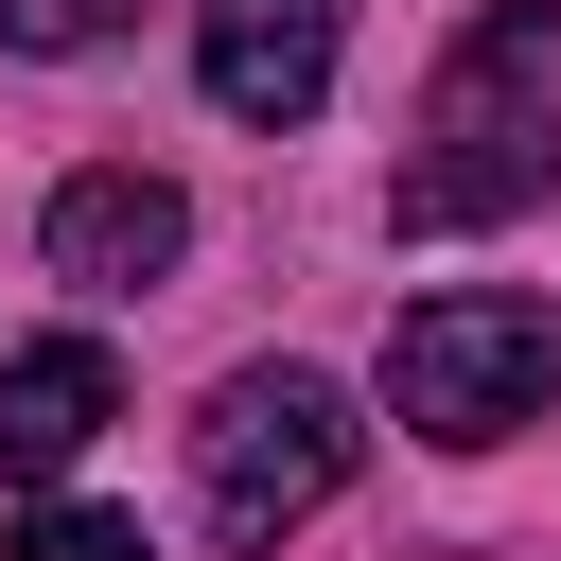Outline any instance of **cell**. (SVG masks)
<instances>
[{
    "label": "cell",
    "instance_id": "ba28073f",
    "mask_svg": "<svg viewBox=\"0 0 561 561\" xmlns=\"http://www.w3.org/2000/svg\"><path fill=\"white\" fill-rule=\"evenodd\" d=\"M140 35V0H0V53H105Z\"/></svg>",
    "mask_w": 561,
    "mask_h": 561
},
{
    "label": "cell",
    "instance_id": "7a4b0ae2",
    "mask_svg": "<svg viewBox=\"0 0 561 561\" xmlns=\"http://www.w3.org/2000/svg\"><path fill=\"white\" fill-rule=\"evenodd\" d=\"M351 456H368V421L333 368H228L193 421V508H210V543H280L351 491Z\"/></svg>",
    "mask_w": 561,
    "mask_h": 561
},
{
    "label": "cell",
    "instance_id": "277c9868",
    "mask_svg": "<svg viewBox=\"0 0 561 561\" xmlns=\"http://www.w3.org/2000/svg\"><path fill=\"white\" fill-rule=\"evenodd\" d=\"M351 53V0H193V88L228 123H316Z\"/></svg>",
    "mask_w": 561,
    "mask_h": 561
},
{
    "label": "cell",
    "instance_id": "5b68a950",
    "mask_svg": "<svg viewBox=\"0 0 561 561\" xmlns=\"http://www.w3.org/2000/svg\"><path fill=\"white\" fill-rule=\"evenodd\" d=\"M175 245H193V193H175V175H140V158L53 175V210H35V263H53V280H88V298L175 280Z\"/></svg>",
    "mask_w": 561,
    "mask_h": 561
},
{
    "label": "cell",
    "instance_id": "8992f818",
    "mask_svg": "<svg viewBox=\"0 0 561 561\" xmlns=\"http://www.w3.org/2000/svg\"><path fill=\"white\" fill-rule=\"evenodd\" d=\"M105 421H123L105 333H35V351H0V491H53Z\"/></svg>",
    "mask_w": 561,
    "mask_h": 561
},
{
    "label": "cell",
    "instance_id": "3957f363",
    "mask_svg": "<svg viewBox=\"0 0 561 561\" xmlns=\"http://www.w3.org/2000/svg\"><path fill=\"white\" fill-rule=\"evenodd\" d=\"M543 386H561V316L508 298V280H456V298H403V316H386V403H403L438 456L526 438Z\"/></svg>",
    "mask_w": 561,
    "mask_h": 561
},
{
    "label": "cell",
    "instance_id": "6da1fadb",
    "mask_svg": "<svg viewBox=\"0 0 561 561\" xmlns=\"http://www.w3.org/2000/svg\"><path fill=\"white\" fill-rule=\"evenodd\" d=\"M561 193V0H491L438 70H421V140L386 175L403 245H456V228H508Z\"/></svg>",
    "mask_w": 561,
    "mask_h": 561
},
{
    "label": "cell",
    "instance_id": "52a82bcc",
    "mask_svg": "<svg viewBox=\"0 0 561 561\" xmlns=\"http://www.w3.org/2000/svg\"><path fill=\"white\" fill-rule=\"evenodd\" d=\"M0 561H158V543H140V508H35Z\"/></svg>",
    "mask_w": 561,
    "mask_h": 561
}]
</instances>
